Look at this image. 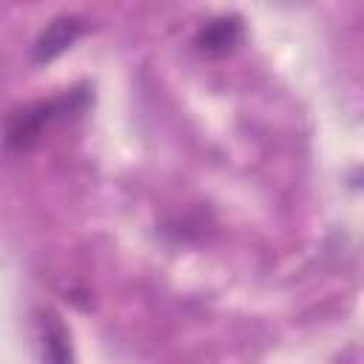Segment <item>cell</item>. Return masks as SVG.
Returning <instances> with one entry per match:
<instances>
[{
	"instance_id": "cell-1",
	"label": "cell",
	"mask_w": 364,
	"mask_h": 364,
	"mask_svg": "<svg viewBox=\"0 0 364 364\" xmlns=\"http://www.w3.org/2000/svg\"><path fill=\"white\" fill-rule=\"evenodd\" d=\"M239 40V23L236 20H216L199 34V48L205 54H228Z\"/></svg>"
},
{
	"instance_id": "cell-2",
	"label": "cell",
	"mask_w": 364,
	"mask_h": 364,
	"mask_svg": "<svg viewBox=\"0 0 364 364\" xmlns=\"http://www.w3.org/2000/svg\"><path fill=\"white\" fill-rule=\"evenodd\" d=\"M80 34V23L77 20H57L46 28V34L37 43V60H48L54 54H60L65 46L74 43V37Z\"/></svg>"
}]
</instances>
